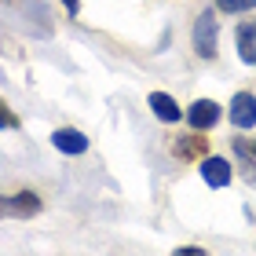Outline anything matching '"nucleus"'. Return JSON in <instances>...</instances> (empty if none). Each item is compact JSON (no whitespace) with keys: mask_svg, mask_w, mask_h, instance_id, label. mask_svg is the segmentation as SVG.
<instances>
[{"mask_svg":"<svg viewBox=\"0 0 256 256\" xmlns=\"http://www.w3.org/2000/svg\"><path fill=\"white\" fill-rule=\"evenodd\" d=\"M216 44H220V18H216V11L208 8L194 18V48H198L202 59H216V52H220Z\"/></svg>","mask_w":256,"mask_h":256,"instance_id":"f257e3e1","label":"nucleus"},{"mask_svg":"<svg viewBox=\"0 0 256 256\" xmlns=\"http://www.w3.org/2000/svg\"><path fill=\"white\" fill-rule=\"evenodd\" d=\"M40 212V194L33 190H18L11 198H0V216H18V220H30Z\"/></svg>","mask_w":256,"mask_h":256,"instance_id":"f03ea898","label":"nucleus"},{"mask_svg":"<svg viewBox=\"0 0 256 256\" xmlns=\"http://www.w3.org/2000/svg\"><path fill=\"white\" fill-rule=\"evenodd\" d=\"M220 114H224V110H220L216 99H194L187 106V124L194 128V132H208V128H216Z\"/></svg>","mask_w":256,"mask_h":256,"instance_id":"7ed1b4c3","label":"nucleus"},{"mask_svg":"<svg viewBox=\"0 0 256 256\" xmlns=\"http://www.w3.org/2000/svg\"><path fill=\"white\" fill-rule=\"evenodd\" d=\"M227 118H230V124H234L238 132H246V128L256 124V96H252V92H238V96L230 99Z\"/></svg>","mask_w":256,"mask_h":256,"instance_id":"20e7f679","label":"nucleus"},{"mask_svg":"<svg viewBox=\"0 0 256 256\" xmlns=\"http://www.w3.org/2000/svg\"><path fill=\"white\" fill-rule=\"evenodd\" d=\"M198 168H202V180L208 183V187H216V190L230 183V161H227V158H220V154L202 158V165H198Z\"/></svg>","mask_w":256,"mask_h":256,"instance_id":"39448f33","label":"nucleus"},{"mask_svg":"<svg viewBox=\"0 0 256 256\" xmlns=\"http://www.w3.org/2000/svg\"><path fill=\"white\" fill-rule=\"evenodd\" d=\"M150 110H154V118L158 121H165V124H176V121H183V106L176 99L168 96V92H150Z\"/></svg>","mask_w":256,"mask_h":256,"instance_id":"423d86ee","label":"nucleus"},{"mask_svg":"<svg viewBox=\"0 0 256 256\" xmlns=\"http://www.w3.org/2000/svg\"><path fill=\"white\" fill-rule=\"evenodd\" d=\"M52 146L59 150V154H88V136L77 132V128H59V132H52Z\"/></svg>","mask_w":256,"mask_h":256,"instance_id":"0eeeda50","label":"nucleus"},{"mask_svg":"<svg viewBox=\"0 0 256 256\" xmlns=\"http://www.w3.org/2000/svg\"><path fill=\"white\" fill-rule=\"evenodd\" d=\"M234 44H238V59L246 66H256V22H242L234 30Z\"/></svg>","mask_w":256,"mask_h":256,"instance_id":"6e6552de","label":"nucleus"},{"mask_svg":"<svg viewBox=\"0 0 256 256\" xmlns=\"http://www.w3.org/2000/svg\"><path fill=\"white\" fill-rule=\"evenodd\" d=\"M220 11H227V15H238V11H252L256 0H216Z\"/></svg>","mask_w":256,"mask_h":256,"instance_id":"1a4fd4ad","label":"nucleus"},{"mask_svg":"<svg viewBox=\"0 0 256 256\" xmlns=\"http://www.w3.org/2000/svg\"><path fill=\"white\" fill-rule=\"evenodd\" d=\"M198 150H202V139H180V143H176V154L180 158H194Z\"/></svg>","mask_w":256,"mask_h":256,"instance_id":"9d476101","label":"nucleus"},{"mask_svg":"<svg viewBox=\"0 0 256 256\" xmlns=\"http://www.w3.org/2000/svg\"><path fill=\"white\" fill-rule=\"evenodd\" d=\"M0 128H8V132H11V128H18V118L11 114V106L4 99H0Z\"/></svg>","mask_w":256,"mask_h":256,"instance_id":"9b49d317","label":"nucleus"},{"mask_svg":"<svg viewBox=\"0 0 256 256\" xmlns=\"http://www.w3.org/2000/svg\"><path fill=\"white\" fill-rule=\"evenodd\" d=\"M172 256H208V252H205L202 246H180V249L172 252Z\"/></svg>","mask_w":256,"mask_h":256,"instance_id":"f8f14e48","label":"nucleus"},{"mask_svg":"<svg viewBox=\"0 0 256 256\" xmlns=\"http://www.w3.org/2000/svg\"><path fill=\"white\" fill-rule=\"evenodd\" d=\"M234 150H238V154H249V158H256V143H242V139H234Z\"/></svg>","mask_w":256,"mask_h":256,"instance_id":"ddd939ff","label":"nucleus"},{"mask_svg":"<svg viewBox=\"0 0 256 256\" xmlns=\"http://www.w3.org/2000/svg\"><path fill=\"white\" fill-rule=\"evenodd\" d=\"M62 8L70 11V15H80V0H62Z\"/></svg>","mask_w":256,"mask_h":256,"instance_id":"4468645a","label":"nucleus"}]
</instances>
